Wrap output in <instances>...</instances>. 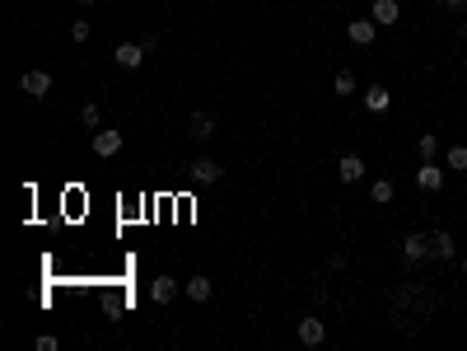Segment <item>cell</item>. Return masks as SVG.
Here are the masks:
<instances>
[{
    "instance_id": "1",
    "label": "cell",
    "mask_w": 467,
    "mask_h": 351,
    "mask_svg": "<svg viewBox=\"0 0 467 351\" xmlns=\"http://www.w3.org/2000/svg\"><path fill=\"white\" fill-rule=\"evenodd\" d=\"M89 146H94V155H99V159H112L117 150H122V131H117V126H99Z\"/></svg>"
},
{
    "instance_id": "2",
    "label": "cell",
    "mask_w": 467,
    "mask_h": 351,
    "mask_svg": "<svg viewBox=\"0 0 467 351\" xmlns=\"http://www.w3.org/2000/svg\"><path fill=\"white\" fill-rule=\"evenodd\" d=\"M300 342H304V347H323V342H327V323L318 314H304L300 318Z\"/></svg>"
},
{
    "instance_id": "3",
    "label": "cell",
    "mask_w": 467,
    "mask_h": 351,
    "mask_svg": "<svg viewBox=\"0 0 467 351\" xmlns=\"http://www.w3.org/2000/svg\"><path fill=\"white\" fill-rule=\"evenodd\" d=\"M19 90L28 94V99H47V94H52V75H47V70H23Z\"/></svg>"
},
{
    "instance_id": "4",
    "label": "cell",
    "mask_w": 467,
    "mask_h": 351,
    "mask_svg": "<svg viewBox=\"0 0 467 351\" xmlns=\"http://www.w3.org/2000/svg\"><path fill=\"white\" fill-rule=\"evenodd\" d=\"M416 188H421V193H439V188H444V169H439L434 159H425L421 169H416Z\"/></svg>"
},
{
    "instance_id": "5",
    "label": "cell",
    "mask_w": 467,
    "mask_h": 351,
    "mask_svg": "<svg viewBox=\"0 0 467 351\" xmlns=\"http://www.w3.org/2000/svg\"><path fill=\"white\" fill-rule=\"evenodd\" d=\"M192 178H197V183H220L224 164H215L211 155H197V159H192Z\"/></svg>"
},
{
    "instance_id": "6",
    "label": "cell",
    "mask_w": 467,
    "mask_h": 351,
    "mask_svg": "<svg viewBox=\"0 0 467 351\" xmlns=\"http://www.w3.org/2000/svg\"><path fill=\"white\" fill-rule=\"evenodd\" d=\"M402 253H407V262H425L430 258V234H407L402 239Z\"/></svg>"
},
{
    "instance_id": "7",
    "label": "cell",
    "mask_w": 467,
    "mask_h": 351,
    "mask_svg": "<svg viewBox=\"0 0 467 351\" xmlns=\"http://www.w3.org/2000/svg\"><path fill=\"white\" fill-rule=\"evenodd\" d=\"M346 33H351V43L356 47H369L378 38V23L374 19H351V28H346Z\"/></svg>"
},
{
    "instance_id": "8",
    "label": "cell",
    "mask_w": 467,
    "mask_h": 351,
    "mask_svg": "<svg viewBox=\"0 0 467 351\" xmlns=\"http://www.w3.org/2000/svg\"><path fill=\"white\" fill-rule=\"evenodd\" d=\"M336 173H341V183H360V178H365V159H360V155H341V159H336Z\"/></svg>"
},
{
    "instance_id": "9",
    "label": "cell",
    "mask_w": 467,
    "mask_h": 351,
    "mask_svg": "<svg viewBox=\"0 0 467 351\" xmlns=\"http://www.w3.org/2000/svg\"><path fill=\"white\" fill-rule=\"evenodd\" d=\"M112 57H117V66H126V70H136L145 61V43H122L117 47V52H112Z\"/></svg>"
},
{
    "instance_id": "10",
    "label": "cell",
    "mask_w": 467,
    "mask_h": 351,
    "mask_svg": "<svg viewBox=\"0 0 467 351\" xmlns=\"http://www.w3.org/2000/svg\"><path fill=\"white\" fill-rule=\"evenodd\" d=\"M215 126H220V122H215V113H192L187 131H192L197 141H211V136H215Z\"/></svg>"
},
{
    "instance_id": "11",
    "label": "cell",
    "mask_w": 467,
    "mask_h": 351,
    "mask_svg": "<svg viewBox=\"0 0 467 351\" xmlns=\"http://www.w3.org/2000/svg\"><path fill=\"white\" fill-rule=\"evenodd\" d=\"M173 295H178V281H173V276H155V281H150V300H155V305H168Z\"/></svg>"
},
{
    "instance_id": "12",
    "label": "cell",
    "mask_w": 467,
    "mask_h": 351,
    "mask_svg": "<svg viewBox=\"0 0 467 351\" xmlns=\"http://www.w3.org/2000/svg\"><path fill=\"white\" fill-rule=\"evenodd\" d=\"M397 19H402V5H397V0H374V23L388 28V23H397Z\"/></svg>"
},
{
    "instance_id": "13",
    "label": "cell",
    "mask_w": 467,
    "mask_h": 351,
    "mask_svg": "<svg viewBox=\"0 0 467 351\" xmlns=\"http://www.w3.org/2000/svg\"><path fill=\"white\" fill-rule=\"evenodd\" d=\"M454 253H458L454 234H444V230H439V234H430V258H454Z\"/></svg>"
},
{
    "instance_id": "14",
    "label": "cell",
    "mask_w": 467,
    "mask_h": 351,
    "mask_svg": "<svg viewBox=\"0 0 467 351\" xmlns=\"http://www.w3.org/2000/svg\"><path fill=\"white\" fill-rule=\"evenodd\" d=\"M187 295H192V300H211V295H215V281H211V276H192V281H187Z\"/></svg>"
},
{
    "instance_id": "15",
    "label": "cell",
    "mask_w": 467,
    "mask_h": 351,
    "mask_svg": "<svg viewBox=\"0 0 467 351\" xmlns=\"http://www.w3.org/2000/svg\"><path fill=\"white\" fill-rule=\"evenodd\" d=\"M332 94H336V99H351V94H356V75H351V70H336Z\"/></svg>"
},
{
    "instance_id": "16",
    "label": "cell",
    "mask_w": 467,
    "mask_h": 351,
    "mask_svg": "<svg viewBox=\"0 0 467 351\" xmlns=\"http://www.w3.org/2000/svg\"><path fill=\"white\" fill-rule=\"evenodd\" d=\"M392 193H397V188H392L388 178H378L374 188H369V202H374V206H388V202H392Z\"/></svg>"
},
{
    "instance_id": "17",
    "label": "cell",
    "mask_w": 467,
    "mask_h": 351,
    "mask_svg": "<svg viewBox=\"0 0 467 351\" xmlns=\"http://www.w3.org/2000/svg\"><path fill=\"white\" fill-rule=\"evenodd\" d=\"M388 103H392V94H388V90H365V108H369V113H383Z\"/></svg>"
},
{
    "instance_id": "18",
    "label": "cell",
    "mask_w": 467,
    "mask_h": 351,
    "mask_svg": "<svg viewBox=\"0 0 467 351\" xmlns=\"http://www.w3.org/2000/svg\"><path fill=\"white\" fill-rule=\"evenodd\" d=\"M444 159H449V169H454V173H463L467 169V146H454Z\"/></svg>"
},
{
    "instance_id": "19",
    "label": "cell",
    "mask_w": 467,
    "mask_h": 351,
    "mask_svg": "<svg viewBox=\"0 0 467 351\" xmlns=\"http://www.w3.org/2000/svg\"><path fill=\"white\" fill-rule=\"evenodd\" d=\"M79 122H84V126H94V131H99V122H103L99 103H84V108H79Z\"/></svg>"
},
{
    "instance_id": "20",
    "label": "cell",
    "mask_w": 467,
    "mask_h": 351,
    "mask_svg": "<svg viewBox=\"0 0 467 351\" xmlns=\"http://www.w3.org/2000/svg\"><path fill=\"white\" fill-rule=\"evenodd\" d=\"M434 155H439V141H434V136H421V159H434Z\"/></svg>"
},
{
    "instance_id": "21",
    "label": "cell",
    "mask_w": 467,
    "mask_h": 351,
    "mask_svg": "<svg viewBox=\"0 0 467 351\" xmlns=\"http://www.w3.org/2000/svg\"><path fill=\"white\" fill-rule=\"evenodd\" d=\"M70 38H75V43H84V38H89V23L75 19V23H70Z\"/></svg>"
},
{
    "instance_id": "22",
    "label": "cell",
    "mask_w": 467,
    "mask_h": 351,
    "mask_svg": "<svg viewBox=\"0 0 467 351\" xmlns=\"http://www.w3.org/2000/svg\"><path fill=\"white\" fill-rule=\"evenodd\" d=\"M444 5H449V10H463V5H467V0H444Z\"/></svg>"
},
{
    "instance_id": "23",
    "label": "cell",
    "mask_w": 467,
    "mask_h": 351,
    "mask_svg": "<svg viewBox=\"0 0 467 351\" xmlns=\"http://www.w3.org/2000/svg\"><path fill=\"white\" fill-rule=\"evenodd\" d=\"M75 5H94V0H75Z\"/></svg>"
},
{
    "instance_id": "24",
    "label": "cell",
    "mask_w": 467,
    "mask_h": 351,
    "mask_svg": "<svg viewBox=\"0 0 467 351\" xmlns=\"http://www.w3.org/2000/svg\"><path fill=\"white\" fill-rule=\"evenodd\" d=\"M463 276H467V258H463Z\"/></svg>"
},
{
    "instance_id": "25",
    "label": "cell",
    "mask_w": 467,
    "mask_h": 351,
    "mask_svg": "<svg viewBox=\"0 0 467 351\" xmlns=\"http://www.w3.org/2000/svg\"><path fill=\"white\" fill-rule=\"evenodd\" d=\"M463 33H467V23H463Z\"/></svg>"
}]
</instances>
